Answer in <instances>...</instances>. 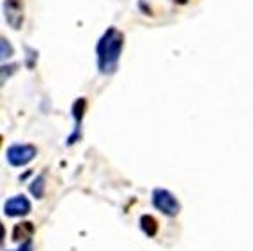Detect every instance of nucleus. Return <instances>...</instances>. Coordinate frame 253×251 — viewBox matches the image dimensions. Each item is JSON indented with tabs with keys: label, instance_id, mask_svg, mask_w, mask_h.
Wrapping results in <instances>:
<instances>
[{
	"label": "nucleus",
	"instance_id": "nucleus-9",
	"mask_svg": "<svg viewBox=\"0 0 253 251\" xmlns=\"http://www.w3.org/2000/svg\"><path fill=\"white\" fill-rule=\"evenodd\" d=\"M18 251H32V243H30V241H25V243L20 246V250Z\"/></svg>",
	"mask_w": 253,
	"mask_h": 251
},
{
	"label": "nucleus",
	"instance_id": "nucleus-10",
	"mask_svg": "<svg viewBox=\"0 0 253 251\" xmlns=\"http://www.w3.org/2000/svg\"><path fill=\"white\" fill-rule=\"evenodd\" d=\"M173 2H177V4H186L188 0H173Z\"/></svg>",
	"mask_w": 253,
	"mask_h": 251
},
{
	"label": "nucleus",
	"instance_id": "nucleus-2",
	"mask_svg": "<svg viewBox=\"0 0 253 251\" xmlns=\"http://www.w3.org/2000/svg\"><path fill=\"white\" fill-rule=\"evenodd\" d=\"M152 204L158 210H161L167 216H177L181 205H179L177 198L173 197L172 193L167 189H154L152 191Z\"/></svg>",
	"mask_w": 253,
	"mask_h": 251
},
{
	"label": "nucleus",
	"instance_id": "nucleus-7",
	"mask_svg": "<svg viewBox=\"0 0 253 251\" xmlns=\"http://www.w3.org/2000/svg\"><path fill=\"white\" fill-rule=\"evenodd\" d=\"M140 226H142V230H144L149 237H154L158 232V221L152 218V216H149V214H145V216L140 218Z\"/></svg>",
	"mask_w": 253,
	"mask_h": 251
},
{
	"label": "nucleus",
	"instance_id": "nucleus-4",
	"mask_svg": "<svg viewBox=\"0 0 253 251\" xmlns=\"http://www.w3.org/2000/svg\"><path fill=\"white\" fill-rule=\"evenodd\" d=\"M30 202L27 197L23 195H16V197L9 198L4 204V212L11 218H16V216H25V214L30 212Z\"/></svg>",
	"mask_w": 253,
	"mask_h": 251
},
{
	"label": "nucleus",
	"instance_id": "nucleus-8",
	"mask_svg": "<svg viewBox=\"0 0 253 251\" xmlns=\"http://www.w3.org/2000/svg\"><path fill=\"white\" fill-rule=\"evenodd\" d=\"M30 191L34 193L38 198H42V195H44V177L39 175L38 179L34 180V184L30 186Z\"/></svg>",
	"mask_w": 253,
	"mask_h": 251
},
{
	"label": "nucleus",
	"instance_id": "nucleus-6",
	"mask_svg": "<svg viewBox=\"0 0 253 251\" xmlns=\"http://www.w3.org/2000/svg\"><path fill=\"white\" fill-rule=\"evenodd\" d=\"M32 234H34V226H32V223H20V225L14 226L13 230V239L14 241H30V237H32Z\"/></svg>",
	"mask_w": 253,
	"mask_h": 251
},
{
	"label": "nucleus",
	"instance_id": "nucleus-5",
	"mask_svg": "<svg viewBox=\"0 0 253 251\" xmlns=\"http://www.w3.org/2000/svg\"><path fill=\"white\" fill-rule=\"evenodd\" d=\"M5 20L13 29H20L23 21V0H5Z\"/></svg>",
	"mask_w": 253,
	"mask_h": 251
},
{
	"label": "nucleus",
	"instance_id": "nucleus-1",
	"mask_svg": "<svg viewBox=\"0 0 253 251\" xmlns=\"http://www.w3.org/2000/svg\"><path fill=\"white\" fill-rule=\"evenodd\" d=\"M123 51V34L117 29H108L97 42V67L103 75H112L117 69L119 57Z\"/></svg>",
	"mask_w": 253,
	"mask_h": 251
},
{
	"label": "nucleus",
	"instance_id": "nucleus-3",
	"mask_svg": "<svg viewBox=\"0 0 253 251\" xmlns=\"http://www.w3.org/2000/svg\"><path fill=\"white\" fill-rule=\"evenodd\" d=\"M38 151L36 147L27 145V143H16V145H11L5 152L7 156V161L13 167H25L27 163H30L32 159L36 158Z\"/></svg>",
	"mask_w": 253,
	"mask_h": 251
}]
</instances>
